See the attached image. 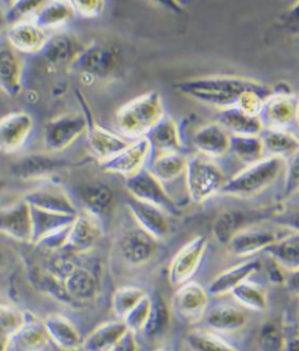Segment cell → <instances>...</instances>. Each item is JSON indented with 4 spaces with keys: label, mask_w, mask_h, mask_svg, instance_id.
<instances>
[{
    "label": "cell",
    "mask_w": 299,
    "mask_h": 351,
    "mask_svg": "<svg viewBox=\"0 0 299 351\" xmlns=\"http://www.w3.org/2000/svg\"><path fill=\"white\" fill-rule=\"evenodd\" d=\"M173 88L199 103L220 110L236 107L242 95L250 90L267 95L273 93L267 84L233 75H211L178 82Z\"/></svg>",
    "instance_id": "1"
},
{
    "label": "cell",
    "mask_w": 299,
    "mask_h": 351,
    "mask_svg": "<svg viewBox=\"0 0 299 351\" xmlns=\"http://www.w3.org/2000/svg\"><path fill=\"white\" fill-rule=\"evenodd\" d=\"M165 114L161 95L157 90H151L119 108L115 114V128L119 135L139 140L145 138Z\"/></svg>",
    "instance_id": "2"
},
{
    "label": "cell",
    "mask_w": 299,
    "mask_h": 351,
    "mask_svg": "<svg viewBox=\"0 0 299 351\" xmlns=\"http://www.w3.org/2000/svg\"><path fill=\"white\" fill-rule=\"evenodd\" d=\"M285 158L275 156L264 157L233 176L226 182L221 193L238 198L255 196L267 189L278 179L281 172L285 170Z\"/></svg>",
    "instance_id": "3"
},
{
    "label": "cell",
    "mask_w": 299,
    "mask_h": 351,
    "mask_svg": "<svg viewBox=\"0 0 299 351\" xmlns=\"http://www.w3.org/2000/svg\"><path fill=\"white\" fill-rule=\"evenodd\" d=\"M186 189L192 202L205 203L222 192L226 178L213 159L201 154L188 158L185 172Z\"/></svg>",
    "instance_id": "4"
},
{
    "label": "cell",
    "mask_w": 299,
    "mask_h": 351,
    "mask_svg": "<svg viewBox=\"0 0 299 351\" xmlns=\"http://www.w3.org/2000/svg\"><path fill=\"white\" fill-rule=\"evenodd\" d=\"M283 210L285 209L280 204L259 210H225L214 221V237L219 243L228 245L236 234L250 227L256 226V224L266 219L274 218Z\"/></svg>",
    "instance_id": "5"
},
{
    "label": "cell",
    "mask_w": 299,
    "mask_h": 351,
    "mask_svg": "<svg viewBox=\"0 0 299 351\" xmlns=\"http://www.w3.org/2000/svg\"><path fill=\"white\" fill-rule=\"evenodd\" d=\"M88 120L84 114L71 112L51 119L43 128V145L47 153H60L86 133Z\"/></svg>",
    "instance_id": "6"
},
{
    "label": "cell",
    "mask_w": 299,
    "mask_h": 351,
    "mask_svg": "<svg viewBox=\"0 0 299 351\" xmlns=\"http://www.w3.org/2000/svg\"><path fill=\"white\" fill-rule=\"evenodd\" d=\"M125 186L132 198L157 206L169 216L179 215V208L174 199L167 192L164 184L152 174L147 167L133 177L125 179Z\"/></svg>",
    "instance_id": "7"
},
{
    "label": "cell",
    "mask_w": 299,
    "mask_h": 351,
    "mask_svg": "<svg viewBox=\"0 0 299 351\" xmlns=\"http://www.w3.org/2000/svg\"><path fill=\"white\" fill-rule=\"evenodd\" d=\"M79 97L82 108L84 110V114L88 120V130L86 134L88 148L95 159L99 160L101 164L112 159L134 142L133 140L119 135L118 133H112L109 130L101 127L94 120V117L84 97H82V95H79Z\"/></svg>",
    "instance_id": "8"
},
{
    "label": "cell",
    "mask_w": 299,
    "mask_h": 351,
    "mask_svg": "<svg viewBox=\"0 0 299 351\" xmlns=\"http://www.w3.org/2000/svg\"><path fill=\"white\" fill-rule=\"evenodd\" d=\"M209 294L202 285L189 282L179 286L171 301V311L180 320L194 324L204 318L207 312Z\"/></svg>",
    "instance_id": "9"
},
{
    "label": "cell",
    "mask_w": 299,
    "mask_h": 351,
    "mask_svg": "<svg viewBox=\"0 0 299 351\" xmlns=\"http://www.w3.org/2000/svg\"><path fill=\"white\" fill-rule=\"evenodd\" d=\"M73 66L92 79H110L118 69V51L103 43H91L84 47Z\"/></svg>",
    "instance_id": "10"
},
{
    "label": "cell",
    "mask_w": 299,
    "mask_h": 351,
    "mask_svg": "<svg viewBox=\"0 0 299 351\" xmlns=\"http://www.w3.org/2000/svg\"><path fill=\"white\" fill-rule=\"evenodd\" d=\"M207 246V237L199 235L178 251L169 266L168 279L171 285L179 287L189 282L202 262Z\"/></svg>",
    "instance_id": "11"
},
{
    "label": "cell",
    "mask_w": 299,
    "mask_h": 351,
    "mask_svg": "<svg viewBox=\"0 0 299 351\" xmlns=\"http://www.w3.org/2000/svg\"><path fill=\"white\" fill-rule=\"evenodd\" d=\"M103 236L101 218L86 211L79 212L71 224L64 251L73 255L90 252Z\"/></svg>",
    "instance_id": "12"
},
{
    "label": "cell",
    "mask_w": 299,
    "mask_h": 351,
    "mask_svg": "<svg viewBox=\"0 0 299 351\" xmlns=\"http://www.w3.org/2000/svg\"><path fill=\"white\" fill-rule=\"evenodd\" d=\"M66 162L53 157V154L34 153L19 158L10 166V173L21 181H41L49 179L66 167Z\"/></svg>",
    "instance_id": "13"
},
{
    "label": "cell",
    "mask_w": 299,
    "mask_h": 351,
    "mask_svg": "<svg viewBox=\"0 0 299 351\" xmlns=\"http://www.w3.org/2000/svg\"><path fill=\"white\" fill-rule=\"evenodd\" d=\"M0 234L21 243H32V207L25 200L0 209Z\"/></svg>",
    "instance_id": "14"
},
{
    "label": "cell",
    "mask_w": 299,
    "mask_h": 351,
    "mask_svg": "<svg viewBox=\"0 0 299 351\" xmlns=\"http://www.w3.org/2000/svg\"><path fill=\"white\" fill-rule=\"evenodd\" d=\"M296 104L298 101L288 86H278L277 90L274 88L260 112L264 129L285 130L288 123L296 120Z\"/></svg>",
    "instance_id": "15"
},
{
    "label": "cell",
    "mask_w": 299,
    "mask_h": 351,
    "mask_svg": "<svg viewBox=\"0 0 299 351\" xmlns=\"http://www.w3.org/2000/svg\"><path fill=\"white\" fill-rule=\"evenodd\" d=\"M34 130V119L25 112L0 118V153L14 154L23 149Z\"/></svg>",
    "instance_id": "16"
},
{
    "label": "cell",
    "mask_w": 299,
    "mask_h": 351,
    "mask_svg": "<svg viewBox=\"0 0 299 351\" xmlns=\"http://www.w3.org/2000/svg\"><path fill=\"white\" fill-rule=\"evenodd\" d=\"M150 158L151 149L146 138H142L134 141L112 159L101 162V167L105 172L120 175L128 179L143 170L150 161Z\"/></svg>",
    "instance_id": "17"
},
{
    "label": "cell",
    "mask_w": 299,
    "mask_h": 351,
    "mask_svg": "<svg viewBox=\"0 0 299 351\" xmlns=\"http://www.w3.org/2000/svg\"><path fill=\"white\" fill-rule=\"evenodd\" d=\"M32 207L51 213L77 216L79 209L68 193L58 186H43L29 191L25 196Z\"/></svg>",
    "instance_id": "18"
},
{
    "label": "cell",
    "mask_w": 299,
    "mask_h": 351,
    "mask_svg": "<svg viewBox=\"0 0 299 351\" xmlns=\"http://www.w3.org/2000/svg\"><path fill=\"white\" fill-rule=\"evenodd\" d=\"M128 208L136 224L158 241L168 236L170 232L169 215L161 208L132 197L128 202Z\"/></svg>",
    "instance_id": "19"
},
{
    "label": "cell",
    "mask_w": 299,
    "mask_h": 351,
    "mask_svg": "<svg viewBox=\"0 0 299 351\" xmlns=\"http://www.w3.org/2000/svg\"><path fill=\"white\" fill-rule=\"evenodd\" d=\"M158 240L136 225L123 234L121 241V252L130 265H145L157 252Z\"/></svg>",
    "instance_id": "20"
},
{
    "label": "cell",
    "mask_w": 299,
    "mask_h": 351,
    "mask_svg": "<svg viewBox=\"0 0 299 351\" xmlns=\"http://www.w3.org/2000/svg\"><path fill=\"white\" fill-rule=\"evenodd\" d=\"M84 49L75 36L68 32H56L49 36L41 53L49 68L58 69L73 66Z\"/></svg>",
    "instance_id": "21"
},
{
    "label": "cell",
    "mask_w": 299,
    "mask_h": 351,
    "mask_svg": "<svg viewBox=\"0 0 299 351\" xmlns=\"http://www.w3.org/2000/svg\"><path fill=\"white\" fill-rule=\"evenodd\" d=\"M49 36L34 21H25L10 25L6 40L19 53H40L45 49Z\"/></svg>",
    "instance_id": "22"
},
{
    "label": "cell",
    "mask_w": 299,
    "mask_h": 351,
    "mask_svg": "<svg viewBox=\"0 0 299 351\" xmlns=\"http://www.w3.org/2000/svg\"><path fill=\"white\" fill-rule=\"evenodd\" d=\"M283 236H279L278 232L273 230L253 226L236 234L228 247L235 256H252L261 251L267 250Z\"/></svg>",
    "instance_id": "23"
},
{
    "label": "cell",
    "mask_w": 299,
    "mask_h": 351,
    "mask_svg": "<svg viewBox=\"0 0 299 351\" xmlns=\"http://www.w3.org/2000/svg\"><path fill=\"white\" fill-rule=\"evenodd\" d=\"M23 64L10 43H0V90L16 97L23 90Z\"/></svg>",
    "instance_id": "24"
},
{
    "label": "cell",
    "mask_w": 299,
    "mask_h": 351,
    "mask_svg": "<svg viewBox=\"0 0 299 351\" xmlns=\"http://www.w3.org/2000/svg\"><path fill=\"white\" fill-rule=\"evenodd\" d=\"M145 138L151 149V158L162 154L181 153L183 148L179 127L174 118L169 114H165Z\"/></svg>",
    "instance_id": "25"
},
{
    "label": "cell",
    "mask_w": 299,
    "mask_h": 351,
    "mask_svg": "<svg viewBox=\"0 0 299 351\" xmlns=\"http://www.w3.org/2000/svg\"><path fill=\"white\" fill-rule=\"evenodd\" d=\"M231 135L217 122L206 123L193 135V145L205 157H222L230 148Z\"/></svg>",
    "instance_id": "26"
},
{
    "label": "cell",
    "mask_w": 299,
    "mask_h": 351,
    "mask_svg": "<svg viewBox=\"0 0 299 351\" xmlns=\"http://www.w3.org/2000/svg\"><path fill=\"white\" fill-rule=\"evenodd\" d=\"M45 330L49 340L55 343L60 351H77L81 350L82 338L77 327L62 314L53 313L43 319Z\"/></svg>",
    "instance_id": "27"
},
{
    "label": "cell",
    "mask_w": 299,
    "mask_h": 351,
    "mask_svg": "<svg viewBox=\"0 0 299 351\" xmlns=\"http://www.w3.org/2000/svg\"><path fill=\"white\" fill-rule=\"evenodd\" d=\"M260 267L261 263L259 260L252 259L223 271L210 283L207 289L208 294L211 296H223L231 293L238 285L249 280Z\"/></svg>",
    "instance_id": "28"
},
{
    "label": "cell",
    "mask_w": 299,
    "mask_h": 351,
    "mask_svg": "<svg viewBox=\"0 0 299 351\" xmlns=\"http://www.w3.org/2000/svg\"><path fill=\"white\" fill-rule=\"evenodd\" d=\"M215 122L234 136H260L264 130L259 116H253L238 107L221 110Z\"/></svg>",
    "instance_id": "29"
},
{
    "label": "cell",
    "mask_w": 299,
    "mask_h": 351,
    "mask_svg": "<svg viewBox=\"0 0 299 351\" xmlns=\"http://www.w3.org/2000/svg\"><path fill=\"white\" fill-rule=\"evenodd\" d=\"M205 324L213 332L234 333L242 330L248 322L243 311L229 304H218L206 312Z\"/></svg>",
    "instance_id": "30"
},
{
    "label": "cell",
    "mask_w": 299,
    "mask_h": 351,
    "mask_svg": "<svg viewBox=\"0 0 299 351\" xmlns=\"http://www.w3.org/2000/svg\"><path fill=\"white\" fill-rule=\"evenodd\" d=\"M80 198L84 206V211L93 215H108L115 203V192L105 182H92L82 186L79 191Z\"/></svg>",
    "instance_id": "31"
},
{
    "label": "cell",
    "mask_w": 299,
    "mask_h": 351,
    "mask_svg": "<svg viewBox=\"0 0 299 351\" xmlns=\"http://www.w3.org/2000/svg\"><path fill=\"white\" fill-rule=\"evenodd\" d=\"M128 331L123 320L105 322L84 338L82 348L84 351H110Z\"/></svg>",
    "instance_id": "32"
},
{
    "label": "cell",
    "mask_w": 299,
    "mask_h": 351,
    "mask_svg": "<svg viewBox=\"0 0 299 351\" xmlns=\"http://www.w3.org/2000/svg\"><path fill=\"white\" fill-rule=\"evenodd\" d=\"M64 288L73 304L90 302L99 294V283L92 271L77 267L64 279Z\"/></svg>",
    "instance_id": "33"
},
{
    "label": "cell",
    "mask_w": 299,
    "mask_h": 351,
    "mask_svg": "<svg viewBox=\"0 0 299 351\" xmlns=\"http://www.w3.org/2000/svg\"><path fill=\"white\" fill-rule=\"evenodd\" d=\"M49 340L43 320L34 313L25 312V324L12 339L19 351H43Z\"/></svg>",
    "instance_id": "34"
},
{
    "label": "cell",
    "mask_w": 299,
    "mask_h": 351,
    "mask_svg": "<svg viewBox=\"0 0 299 351\" xmlns=\"http://www.w3.org/2000/svg\"><path fill=\"white\" fill-rule=\"evenodd\" d=\"M75 217L77 216L51 213V212L43 211V210L32 207V244H38L41 240L53 235L56 232L68 228L73 224Z\"/></svg>",
    "instance_id": "35"
},
{
    "label": "cell",
    "mask_w": 299,
    "mask_h": 351,
    "mask_svg": "<svg viewBox=\"0 0 299 351\" xmlns=\"http://www.w3.org/2000/svg\"><path fill=\"white\" fill-rule=\"evenodd\" d=\"M286 272L299 270V233L290 231L265 251Z\"/></svg>",
    "instance_id": "36"
},
{
    "label": "cell",
    "mask_w": 299,
    "mask_h": 351,
    "mask_svg": "<svg viewBox=\"0 0 299 351\" xmlns=\"http://www.w3.org/2000/svg\"><path fill=\"white\" fill-rule=\"evenodd\" d=\"M188 158L182 153H168L151 158L147 169L160 182L167 184L185 176Z\"/></svg>",
    "instance_id": "37"
},
{
    "label": "cell",
    "mask_w": 299,
    "mask_h": 351,
    "mask_svg": "<svg viewBox=\"0 0 299 351\" xmlns=\"http://www.w3.org/2000/svg\"><path fill=\"white\" fill-rule=\"evenodd\" d=\"M75 14L71 1H45L34 21L45 32H49L64 27Z\"/></svg>",
    "instance_id": "38"
},
{
    "label": "cell",
    "mask_w": 299,
    "mask_h": 351,
    "mask_svg": "<svg viewBox=\"0 0 299 351\" xmlns=\"http://www.w3.org/2000/svg\"><path fill=\"white\" fill-rule=\"evenodd\" d=\"M264 152L268 156L285 158L290 156L299 149V140L296 136L285 130L264 129L261 135Z\"/></svg>",
    "instance_id": "39"
},
{
    "label": "cell",
    "mask_w": 299,
    "mask_h": 351,
    "mask_svg": "<svg viewBox=\"0 0 299 351\" xmlns=\"http://www.w3.org/2000/svg\"><path fill=\"white\" fill-rule=\"evenodd\" d=\"M30 281L36 289L64 304H73L64 288V281L47 268L34 267L29 271Z\"/></svg>",
    "instance_id": "40"
},
{
    "label": "cell",
    "mask_w": 299,
    "mask_h": 351,
    "mask_svg": "<svg viewBox=\"0 0 299 351\" xmlns=\"http://www.w3.org/2000/svg\"><path fill=\"white\" fill-rule=\"evenodd\" d=\"M171 311L170 305L160 295L152 298L151 311H150L148 322L143 329V335L149 339H156L161 337L168 330L170 325Z\"/></svg>",
    "instance_id": "41"
},
{
    "label": "cell",
    "mask_w": 299,
    "mask_h": 351,
    "mask_svg": "<svg viewBox=\"0 0 299 351\" xmlns=\"http://www.w3.org/2000/svg\"><path fill=\"white\" fill-rule=\"evenodd\" d=\"M229 152L247 166L260 161L265 155L260 136L231 135Z\"/></svg>",
    "instance_id": "42"
},
{
    "label": "cell",
    "mask_w": 299,
    "mask_h": 351,
    "mask_svg": "<svg viewBox=\"0 0 299 351\" xmlns=\"http://www.w3.org/2000/svg\"><path fill=\"white\" fill-rule=\"evenodd\" d=\"M230 294L235 299L236 302L249 311L262 312L267 309V293L259 284L250 280L244 281Z\"/></svg>",
    "instance_id": "43"
},
{
    "label": "cell",
    "mask_w": 299,
    "mask_h": 351,
    "mask_svg": "<svg viewBox=\"0 0 299 351\" xmlns=\"http://www.w3.org/2000/svg\"><path fill=\"white\" fill-rule=\"evenodd\" d=\"M25 311L0 304V351H8L17 331L23 326Z\"/></svg>",
    "instance_id": "44"
},
{
    "label": "cell",
    "mask_w": 299,
    "mask_h": 351,
    "mask_svg": "<svg viewBox=\"0 0 299 351\" xmlns=\"http://www.w3.org/2000/svg\"><path fill=\"white\" fill-rule=\"evenodd\" d=\"M287 340L285 325L278 318L267 320L260 327L259 346L260 351H285Z\"/></svg>",
    "instance_id": "45"
},
{
    "label": "cell",
    "mask_w": 299,
    "mask_h": 351,
    "mask_svg": "<svg viewBox=\"0 0 299 351\" xmlns=\"http://www.w3.org/2000/svg\"><path fill=\"white\" fill-rule=\"evenodd\" d=\"M185 341L190 351H239L213 331L201 329L190 331L186 335Z\"/></svg>",
    "instance_id": "46"
},
{
    "label": "cell",
    "mask_w": 299,
    "mask_h": 351,
    "mask_svg": "<svg viewBox=\"0 0 299 351\" xmlns=\"http://www.w3.org/2000/svg\"><path fill=\"white\" fill-rule=\"evenodd\" d=\"M148 295L144 289L136 286H123L112 294V309L119 319L123 320L134 307Z\"/></svg>",
    "instance_id": "47"
},
{
    "label": "cell",
    "mask_w": 299,
    "mask_h": 351,
    "mask_svg": "<svg viewBox=\"0 0 299 351\" xmlns=\"http://www.w3.org/2000/svg\"><path fill=\"white\" fill-rule=\"evenodd\" d=\"M45 1H32V0H16L12 1L8 12H4L5 21L10 25L25 21H34L36 14L43 5Z\"/></svg>",
    "instance_id": "48"
},
{
    "label": "cell",
    "mask_w": 299,
    "mask_h": 351,
    "mask_svg": "<svg viewBox=\"0 0 299 351\" xmlns=\"http://www.w3.org/2000/svg\"><path fill=\"white\" fill-rule=\"evenodd\" d=\"M285 185L281 191V201L288 200L299 193V149L289 156L285 162Z\"/></svg>",
    "instance_id": "49"
},
{
    "label": "cell",
    "mask_w": 299,
    "mask_h": 351,
    "mask_svg": "<svg viewBox=\"0 0 299 351\" xmlns=\"http://www.w3.org/2000/svg\"><path fill=\"white\" fill-rule=\"evenodd\" d=\"M152 298L145 296L138 304L127 314L123 322L130 331L136 333L142 332L145 325L148 322L150 311H151Z\"/></svg>",
    "instance_id": "50"
},
{
    "label": "cell",
    "mask_w": 299,
    "mask_h": 351,
    "mask_svg": "<svg viewBox=\"0 0 299 351\" xmlns=\"http://www.w3.org/2000/svg\"><path fill=\"white\" fill-rule=\"evenodd\" d=\"M66 252V251H64ZM73 254L66 252L64 254L58 255L49 262L47 269L51 271L53 275H56L60 280L64 281V279L73 272V270L79 267L77 262L73 260Z\"/></svg>",
    "instance_id": "51"
},
{
    "label": "cell",
    "mask_w": 299,
    "mask_h": 351,
    "mask_svg": "<svg viewBox=\"0 0 299 351\" xmlns=\"http://www.w3.org/2000/svg\"><path fill=\"white\" fill-rule=\"evenodd\" d=\"M75 14L84 19H94L99 16L105 10V1L101 0H75L71 1Z\"/></svg>",
    "instance_id": "52"
},
{
    "label": "cell",
    "mask_w": 299,
    "mask_h": 351,
    "mask_svg": "<svg viewBox=\"0 0 299 351\" xmlns=\"http://www.w3.org/2000/svg\"><path fill=\"white\" fill-rule=\"evenodd\" d=\"M278 25L281 29L288 34H298L299 32V1L290 6L279 16Z\"/></svg>",
    "instance_id": "53"
},
{
    "label": "cell",
    "mask_w": 299,
    "mask_h": 351,
    "mask_svg": "<svg viewBox=\"0 0 299 351\" xmlns=\"http://www.w3.org/2000/svg\"><path fill=\"white\" fill-rule=\"evenodd\" d=\"M272 220L283 228L299 233V209L290 210V211L283 210Z\"/></svg>",
    "instance_id": "54"
},
{
    "label": "cell",
    "mask_w": 299,
    "mask_h": 351,
    "mask_svg": "<svg viewBox=\"0 0 299 351\" xmlns=\"http://www.w3.org/2000/svg\"><path fill=\"white\" fill-rule=\"evenodd\" d=\"M110 351H139L135 333L128 331Z\"/></svg>",
    "instance_id": "55"
},
{
    "label": "cell",
    "mask_w": 299,
    "mask_h": 351,
    "mask_svg": "<svg viewBox=\"0 0 299 351\" xmlns=\"http://www.w3.org/2000/svg\"><path fill=\"white\" fill-rule=\"evenodd\" d=\"M285 271L277 265L273 260L270 259V264L267 268L268 279L270 282L275 284V285H283L286 282V277L287 275L285 274Z\"/></svg>",
    "instance_id": "56"
},
{
    "label": "cell",
    "mask_w": 299,
    "mask_h": 351,
    "mask_svg": "<svg viewBox=\"0 0 299 351\" xmlns=\"http://www.w3.org/2000/svg\"><path fill=\"white\" fill-rule=\"evenodd\" d=\"M285 286L291 293L299 296V270L290 272L287 275Z\"/></svg>",
    "instance_id": "57"
},
{
    "label": "cell",
    "mask_w": 299,
    "mask_h": 351,
    "mask_svg": "<svg viewBox=\"0 0 299 351\" xmlns=\"http://www.w3.org/2000/svg\"><path fill=\"white\" fill-rule=\"evenodd\" d=\"M285 351H299V337L287 340Z\"/></svg>",
    "instance_id": "58"
},
{
    "label": "cell",
    "mask_w": 299,
    "mask_h": 351,
    "mask_svg": "<svg viewBox=\"0 0 299 351\" xmlns=\"http://www.w3.org/2000/svg\"><path fill=\"white\" fill-rule=\"evenodd\" d=\"M6 262H8V258H6L5 252H4L3 249L0 246V271L5 268Z\"/></svg>",
    "instance_id": "59"
},
{
    "label": "cell",
    "mask_w": 299,
    "mask_h": 351,
    "mask_svg": "<svg viewBox=\"0 0 299 351\" xmlns=\"http://www.w3.org/2000/svg\"><path fill=\"white\" fill-rule=\"evenodd\" d=\"M6 183L3 178L0 177V194L5 189Z\"/></svg>",
    "instance_id": "60"
},
{
    "label": "cell",
    "mask_w": 299,
    "mask_h": 351,
    "mask_svg": "<svg viewBox=\"0 0 299 351\" xmlns=\"http://www.w3.org/2000/svg\"><path fill=\"white\" fill-rule=\"evenodd\" d=\"M296 122H298V125H299V99H298V104H296Z\"/></svg>",
    "instance_id": "61"
},
{
    "label": "cell",
    "mask_w": 299,
    "mask_h": 351,
    "mask_svg": "<svg viewBox=\"0 0 299 351\" xmlns=\"http://www.w3.org/2000/svg\"><path fill=\"white\" fill-rule=\"evenodd\" d=\"M5 21V16H4V12L0 10V27H1L2 23Z\"/></svg>",
    "instance_id": "62"
},
{
    "label": "cell",
    "mask_w": 299,
    "mask_h": 351,
    "mask_svg": "<svg viewBox=\"0 0 299 351\" xmlns=\"http://www.w3.org/2000/svg\"><path fill=\"white\" fill-rule=\"evenodd\" d=\"M156 351H171V350H169V348H159V350H156Z\"/></svg>",
    "instance_id": "63"
},
{
    "label": "cell",
    "mask_w": 299,
    "mask_h": 351,
    "mask_svg": "<svg viewBox=\"0 0 299 351\" xmlns=\"http://www.w3.org/2000/svg\"><path fill=\"white\" fill-rule=\"evenodd\" d=\"M298 322H299V311H298Z\"/></svg>",
    "instance_id": "64"
}]
</instances>
